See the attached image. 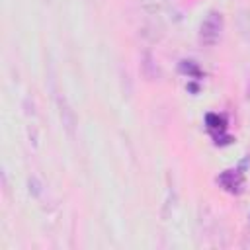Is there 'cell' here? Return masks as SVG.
<instances>
[{"instance_id": "7a4b0ae2", "label": "cell", "mask_w": 250, "mask_h": 250, "mask_svg": "<svg viewBox=\"0 0 250 250\" xmlns=\"http://www.w3.org/2000/svg\"><path fill=\"white\" fill-rule=\"evenodd\" d=\"M205 125H207V131L213 135V139L219 143V139H227L230 141L229 135H225V129H227V119L219 113H207L205 115Z\"/></svg>"}, {"instance_id": "277c9868", "label": "cell", "mask_w": 250, "mask_h": 250, "mask_svg": "<svg viewBox=\"0 0 250 250\" xmlns=\"http://www.w3.org/2000/svg\"><path fill=\"white\" fill-rule=\"evenodd\" d=\"M172 2H174V0H141L143 8L148 10V12H160V10L168 8Z\"/></svg>"}, {"instance_id": "3957f363", "label": "cell", "mask_w": 250, "mask_h": 250, "mask_svg": "<svg viewBox=\"0 0 250 250\" xmlns=\"http://www.w3.org/2000/svg\"><path fill=\"white\" fill-rule=\"evenodd\" d=\"M217 180H219V184H221L227 191H230V193H238V191H240L242 176H240L238 170H225Z\"/></svg>"}, {"instance_id": "6da1fadb", "label": "cell", "mask_w": 250, "mask_h": 250, "mask_svg": "<svg viewBox=\"0 0 250 250\" xmlns=\"http://www.w3.org/2000/svg\"><path fill=\"white\" fill-rule=\"evenodd\" d=\"M223 27H225V20H223V14L217 12V10H211L201 25H199V41L203 45H215L219 39H221V33H223Z\"/></svg>"}]
</instances>
